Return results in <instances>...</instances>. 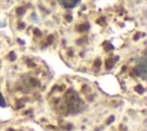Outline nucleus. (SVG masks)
Returning <instances> with one entry per match:
<instances>
[{"instance_id":"nucleus-1","label":"nucleus","mask_w":147,"mask_h":131,"mask_svg":"<svg viewBox=\"0 0 147 131\" xmlns=\"http://www.w3.org/2000/svg\"><path fill=\"white\" fill-rule=\"evenodd\" d=\"M137 70H138V74L141 76V78L145 79V78H146V60H145V56H142V57L138 61Z\"/></svg>"},{"instance_id":"nucleus-2","label":"nucleus","mask_w":147,"mask_h":131,"mask_svg":"<svg viewBox=\"0 0 147 131\" xmlns=\"http://www.w3.org/2000/svg\"><path fill=\"white\" fill-rule=\"evenodd\" d=\"M57 1L64 8H74L79 3L80 0H57Z\"/></svg>"}]
</instances>
